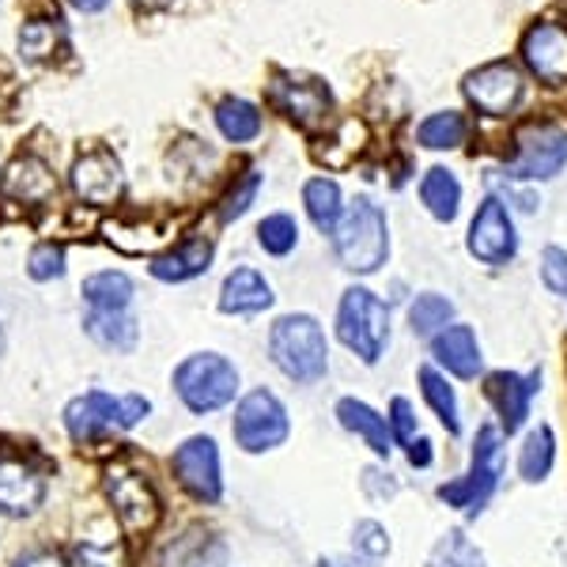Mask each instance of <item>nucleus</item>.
I'll return each instance as SVG.
<instances>
[{
    "label": "nucleus",
    "instance_id": "f257e3e1",
    "mask_svg": "<svg viewBox=\"0 0 567 567\" xmlns=\"http://www.w3.org/2000/svg\"><path fill=\"white\" fill-rule=\"evenodd\" d=\"M503 473H507V435L499 432V424H481L473 435L470 451V470L462 477L439 484L435 496L454 511H465L470 518H477L484 507L496 496Z\"/></svg>",
    "mask_w": 567,
    "mask_h": 567
},
{
    "label": "nucleus",
    "instance_id": "f03ea898",
    "mask_svg": "<svg viewBox=\"0 0 567 567\" xmlns=\"http://www.w3.org/2000/svg\"><path fill=\"white\" fill-rule=\"evenodd\" d=\"M269 360L296 386H315L329 374V341L315 315H284L269 329Z\"/></svg>",
    "mask_w": 567,
    "mask_h": 567
},
{
    "label": "nucleus",
    "instance_id": "7ed1b4c3",
    "mask_svg": "<svg viewBox=\"0 0 567 567\" xmlns=\"http://www.w3.org/2000/svg\"><path fill=\"white\" fill-rule=\"evenodd\" d=\"M333 254L344 272L371 277L390 258V224L386 213L371 197H355L344 205V216L333 231Z\"/></svg>",
    "mask_w": 567,
    "mask_h": 567
},
{
    "label": "nucleus",
    "instance_id": "20e7f679",
    "mask_svg": "<svg viewBox=\"0 0 567 567\" xmlns=\"http://www.w3.org/2000/svg\"><path fill=\"white\" fill-rule=\"evenodd\" d=\"M337 341L368 368H374L390 349V307L363 284L344 288L337 303Z\"/></svg>",
    "mask_w": 567,
    "mask_h": 567
},
{
    "label": "nucleus",
    "instance_id": "39448f33",
    "mask_svg": "<svg viewBox=\"0 0 567 567\" xmlns=\"http://www.w3.org/2000/svg\"><path fill=\"white\" fill-rule=\"evenodd\" d=\"M148 413H152V401L144 398V393L114 398V393H103V390H87L65 405V427L76 443H99V439L130 432V427L141 424Z\"/></svg>",
    "mask_w": 567,
    "mask_h": 567
},
{
    "label": "nucleus",
    "instance_id": "423d86ee",
    "mask_svg": "<svg viewBox=\"0 0 567 567\" xmlns=\"http://www.w3.org/2000/svg\"><path fill=\"white\" fill-rule=\"evenodd\" d=\"M175 393L194 416L227 409L239 398V368L219 352H197L175 368Z\"/></svg>",
    "mask_w": 567,
    "mask_h": 567
},
{
    "label": "nucleus",
    "instance_id": "0eeeda50",
    "mask_svg": "<svg viewBox=\"0 0 567 567\" xmlns=\"http://www.w3.org/2000/svg\"><path fill=\"white\" fill-rule=\"evenodd\" d=\"M231 435L246 454L277 451V446L288 443V435H291L288 409H284V401L277 393L265 390V386L243 393L239 405H235V416H231Z\"/></svg>",
    "mask_w": 567,
    "mask_h": 567
},
{
    "label": "nucleus",
    "instance_id": "6e6552de",
    "mask_svg": "<svg viewBox=\"0 0 567 567\" xmlns=\"http://www.w3.org/2000/svg\"><path fill=\"white\" fill-rule=\"evenodd\" d=\"M567 167V130L556 122H526L503 175L515 182H548Z\"/></svg>",
    "mask_w": 567,
    "mask_h": 567
},
{
    "label": "nucleus",
    "instance_id": "1a4fd4ad",
    "mask_svg": "<svg viewBox=\"0 0 567 567\" xmlns=\"http://www.w3.org/2000/svg\"><path fill=\"white\" fill-rule=\"evenodd\" d=\"M462 95L484 117H511L526 99V80L511 61H488V65L465 72Z\"/></svg>",
    "mask_w": 567,
    "mask_h": 567
},
{
    "label": "nucleus",
    "instance_id": "9d476101",
    "mask_svg": "<svg viewBox=\"0 0 567 567\" xmlns=\"http://www.w3.org/2000/svg\"><path fill=\"white\" fill-rule=\"evenodd\" d=\"M465 250L470 258H477L481 265H507L518 254V231H515V216H511L507 200L499 197H484L477 205V216L470 219V235H465Z\"/></svg>",
    "mask_w": 567,
    "mask_h": 567
},
{
    "label": "nucleus",
    "instance_id": "9b49d317",
    "mask_svg": "<svg viewBox=\"0 0 567 567\" xmlns=\"http://www.w3.org/2000/svg\"><path fill=\"white\" fill-rule=\"evenodd\" d=\"M265 99H269V106L277 114L288 117L291 125H303V130L326 122V114L333 110V91H329V84H322L318 76H291V72H277L269 80Z\"/></svg>",
    "mask_w": 567,
    "mask_h": 567
},
{
    "label": "nucleus",
    "instance_id": "f8f14e48",
    "mask_svg": "<svg viewBox=\"0 0 567 567\" xmlns=\"http://www.w3.org/2000/svg\"><path fill=\"white\" fill-rule=\"evenodd\" d=\"M171 470L197 503L224 499V465H219V446L213 435L186 439L175 451V458H171Z\"/></svg>",
    "mask_w": 567,
    "mask_h": 567
},
{
    "label": "nucleus",
    "instance_id": "ddd939ff",
    "mask_svg": "<svg viewBox=\"0 0 567 567\" xmlns=\"http://www.w3.org/2000/svg\"><path fill=\"white\" fill-rule=\"evenodd\" d=\"M103 488L125 529H152L159 523V496H155L152 481L144 473L130 470V465H110Z\"/></svg>",
    "mask_w": 567,
    "mask_h": 567
},
{
    "label": "nucleus",
    "instance_id": "4468645a",
    "mask_svg": "<svg viewBox=\"0 0 567 567\" xmlns=\"http://www.w3.org/2000/svg\"><path fill=\"white\" fill-rule=\"evenodd\" d=\"M542 390V368L534 371H492L484 374V398L496 409L499 416V432L503 435H518L529 420V401Z\"/></svg>",
    "mask_w": 567,
    "mask_h": 567
},
{
    "label": "nucleus",
    "instance_id": "2eb2a0df",
    "mask_svg": "<svg viewBox=\"0 0 567 567\" xmlns=\"http://www.w3.org/2000/svg\"><path fill=\"white\" fill-rule=\"evenodd\" d=\"M523 65L529 69V76H537V84L545 87H560L567 84V27L542 20L529 23L523 34Z\"/></svg>",
    "mask_w": 567,
    "mask_h": 567
},
{
    "label": "nucleus",
    "instance_id": "dca6fc26",
    "mask_svg": "<svg viewBox=\"0 0 567 567\" xmlns=\"http://www.w3.org/2000/svg\"><path fill=\"white\" fill-rule=\"evenodd\" d=\"M45 499V470L23 454H0V515L27 518Z\"/></svg>",
    "mask_w": 567,
    "mask_h": 567
},
{
    "label": "nucleus",
    "instance_id": "f3484780",
    "mask_svg": "<svg viewBox=\"0 0 567 567\" xmlns=\"http://www.w3.org/2000/svg\"><path fill=\"white\" fill-rule=\"evenodd\" d=\"M72 189H76L80 200H87V205H95V208L117 205L125 194V175H122L117 155L106 148L80 155V159L72 163Z\"/></svg>",
    "mask_w": 567,
    "mask_h": 567
},
{
    "label": "nucleus",
    "instance_id": "a211bd4d",
    "mask_svg": "<svg viewBox=\"0 0 567 567\" xmlns=\"http://www.w3.org/2000/svg\"><path fill=\"white\" fill-rule=\"evenodd\" d=\"M432 363L451 379L473 382L484 371V355H481V341L473 333V326L465 322H451L443 333H435L432 341Z\"/></svg>",
    "mask_w": 567,
    "mask_h": 567
},
{
    "label": "nucleus",
    "instance_id": "6ab92c4d",
    "mask_svg": "<svg viewBox=\"0 0 567 567\" xmlns=\"http://www.w3.org/2000/svg\"><path fill=\"white\" fill-rule=\"evenodd\" d=\"M337 424L344 427V432H352L355 439H363V446L374 454V458L390 462L393 454V435H390V424H386V413H379V409H371L368 401L360 398H341L333 409Z\"/></svg>",
    "mask_w": 567,
    "mask_h": 567
},
{
    "label": "nucleus",
    "instance_id": "aec40b11",
    "mask_svg": "<svg viewBox=\"0 0 567 567\" xmlns=\"http://www.w3.org/2000/svg\"><path fill=\"white\" fill-rule=\"evenodd\" d=\"M213 254H216L213 239H205V235H189V239H182L178 246H171L167 254L152 258L148 269H152V277H155V280L186 284V280L205 277L208 265H213Z\"/></svg>",
    "mask_w": 567,
    "mask_h": 567
},
{
    "label": "nucleus",
    "instance_id": "412c9836",
    "mask_svg": "<svg viewBox=\"0 0 567 567\" xmlns=\"http://www.w3.org/2000/svg\"><path fill=\"white\" fill-rule=\"evenodd\" d=\"M272 284L261 277L258 269H250V265H239V269L227 272L224 288H219V310L224 315H261V310L272 307Z\"/></svg>",
    "mask_w": 567,
    "mask_h": 567
},
{
    "label": "nucleus",
    "instance_id": "4be33fe9",
    "mask_svg": "<svg viewBox=\"0 0 567 567\" xmlns=\"http://www.w3.org/2000/svg\"><path fill=\"white\" fill-rule=\"evenodd\" d=\"M0 194L8 200H20V205H45V200L58 197V178L42 159L23 155L0 175Z\"/></svg>",
    "mask_w": 567,
    "mask_h": 567
},
{
    "label": "nucleus",
    "instance_id": "5701e85b",
    "mask_svg": "<svg viewBox=\"0 0 567 567\" xmlns=\"http://www.w3.org/2000/svg\"><path fill=\"white\" fill-rule=\"evenodd\" d=\"M159 567H227V545L205 526H189L159 553Z\"/></svg>",
    "mask_w": 567,
    "mask_h": 567
},
{
    "label": "nucleus",
    "instance_id": "b1692460",
    "mask_svg": "<svg viewBox=\"0 0 567 567\" xmlns=\"http://www.w3.org/2000/svg\"><path fill=\"white\" fill-rule=\"evenodd\" d=\"M416 382H420V398H424L432 416L443 424V432L462 435V405H458V390L451 386V374H443L435 363H420Z\"/></svg>",
    "mask_w": 567,
    "mask_h": 567
},
{
    "label": "nucleus",
    "instance_id": "393cba45",
    "mask_svg": "<svg viewBox=\"0 0 567 567\" xmlns=\"http://www.w3.org/2000/svg\"><path fill=\"white\" fill-rule=\"evenodd\" d=\"M84 333L106 352H133L141 341V326L130 310H91L84 318Z\"/></svg>",
    "mask_w": 567,
    "mask_h": 567
},
{
    "label": "nucleus",
    "instance_id": "a878e982",
    "mask_svg": "<svg viewBox=\"0 0 567 567\" xmlns=\"http://www.w3.org/2000/svg\"><path fill=\"white\" fill-rule=\"evenodd\" d=\"M420 200L432 213V219L439 224H454L462 213V182L454 171L446 167H432L424 178H420Z\"/></svg>",
    "mask_w": 567,
    "mask_h": 567
},
{
    "label": "nucleus",
    "instance_id": "bb28decb",
    "mask_svg": "<svg viewBox=\"0 0 567 567\" xmlns=\"http://www.w3.org/2000/svg\"><path fill=\"white\" fill-rule=\"evenodd\" d=\"M556 465V432L548 424L529 427L523 446H518V477L526 484H542L548 481Z\"/></svg>",
    "mask_w": 567,
    "mask_h": 567
},
{
    "label": "nucleus",
    "instance_id": "cd10ccee",
    "mask_svg": "<svg viewBox=\"0 0 567 567\" xmlns=\"http://www.w3.org/2000/svg\"><path fill=\"white\" fill-rule=\"evenodd\" d=\"M465 133H470V122H465L462 110H435L416 125V144L427 152H451L462 148Z\"/></svg>",
    "mask_w": 567,
    "mask_h": 567
},
{
    "label": "nucleus",
    "instance_id": "c85d7f7f",
    "mask_svg": "<svg viewBox=\"0 0 567 567\" xmlns=\"http://www.w3.org/2000/svg\"><path fill=\"white\" fill-rule=\"evenodd\" d=\"M303 205H307L310 224H315L318 231L322 235L337 231V224H341V216H344V197L333 178H310L303 186Z\"/></svg>",
    "mask_w": 567,
    "mask_h": 567
},
{
    "label": "nucleus",
    "instance_id": "c756f323",
    "mask_svg": "<svg viewBox=\"0 0 567 567\" xmlns=\"http://www.w3.org/2000/svg\"><path fill=\"white\" fill-rule=\"evenodd\" d=\"M133 291L136 288L125 272L103 269V272H91V277L84 280V288H80V296H84V303L91 310H130Z\"/></svg>",
    "mask_w": 567,
    "mask_h": 567
},
{
    "label": "nucleus",
    "instance_id": "7c9ffc66",
    "mask_svg": "<svg viewBox=\"0 0 567 567\" xmlns=\"http://www.w3.org/2000/svg\"><path fill=\"white\" fill-rule=\"evenodd\" d=\"M216 130L231 144H250L261 136V110L250 99H224L216 106Z\"/></svg>",
    "mask_w": 567,
    "mask_h": 567
},
{
    "label": "nucleus",
    "instance_id": "2f4dec72",
    "mask_svg": "<svg viewBox=\"0 0 567 567\" xmlns=\"http://www.w3.org/2000/svg\"><path fill=\"white\" fill-rule=\"evenodd\" d=\"M451 322H454V303L446 296H439V291H420L413 307H409V329H413V337H420V341H432Z\"/></svg>",
    "mask_w": 567,
    "mask_h": 567
},
{
    "label": "nucleus",
    "instance_id": "473e14b6",
    "mask_svg": "<svg viewBox=\"0 0 567 567\" xmlns=\"http://www.w3.org/2000/svg\"><path fill=\"white\" fill-rule=\"evenodd\" d=\"M427 567H484V553L465 537V529H446L427 553Z\"/></svg>",
    "mask_w": 567,
    "mask_h": 567
},
{
    "label": "nucleus",
    "instance_id": "72a5a7b5",
    "mask_svg": "<svg viewBox=\"0 0 567 567\" xmlns=\"http://www.w3.org/2000/svg\"><path fill=\"white\" fill-rule=\"evenodd\" d=\"M65 45V27L61 20H31L20 31V53L27 61H45Z\"/></svg>",
    "mask_w": 567,
    "mask_h": 567
},
{
    "label": "nucleus",
    "instance_id": "f704fd0d",
    "mask_svg": "<svg viewBox=\"0 0 567 567\" xmlns=\"http://www.w3.org/2000/svg\"><path fill=\"white\" fill-rule=\"evenodd\" d=\"M258 243H261L265 254H272V258H288V254L299 246V224H296V216H288V213L265 216L261 224H258Z\"/></svg>",
    "mask_w": 567,
    "mask_h": 567
},
{
    "label": "nucleus",
    "instance_id": "c9c22d12",
    "mask_svg": "<svg viewBox=\"0 0 567 567\" xmlns=\"http://www.w3.org/2000/svg\"><path fill=\"white\" fill-rule=\"evenodd\" d=\"M390 529L382 523H374V518H360V523L352 526V553L360 556L363 564H382L390 556Z\"/></svg>",
    "mask_w": 567,
    "mask_h": 567
},
{
    "label": "nucleus",
    "instance_id": "e433bc0d",
    "mask_svg": "<svg viewBox=\"0 0 567 567\" xmlns=\"http://www.w3.org/2000/svg\"><path fill=\"white\" fill-rule=\"evenodd\" d=\"M258 194H261V171H243V175L235 178V186L227 189V197L219 200V224H231V219L250 213Z\"/></svg>",
    "mask_w": 567,
    "mask_h": 567
},
{
    "label": "nucleus",
    "instance_id": "4c0bfd02",
    "mask_svg": "<svg viewBox=\"0 0 567 567\" xmlns=\"http://www.w3.org/2000/svg\"><path fill=\"white\" fill-rule=\"evenodd\" d=\"M27 277L31 280H58L65 277V250L58 243H39L27 258Z\"/></svg>",
    "mask_w": 567,
    "mask_h": 567
},
{
    "label": "nucleus",
    "instance_id": "58836bf2",
    "mask_svg": "<svg viewBox=\"0 0 567 567\" xmlns=\"http://www.w3.org/2000/svg\"><path fill=\"white\" fill-rule=\"evenodd\" d=\"M386 424H390V435L398 446H409L413 439L420 435V420H416V409L409 398H393L386 405Z\"/></svg>",
    "mask_w": 567,
    "mask_h": 567
},
{
    "label": "nucleus",
    "instance_id": "ea45409f",
    "mask_svg": "<svg viewBox=\"0 0 567 567\" xmlns=\"http://www.w3.org/2000/svg\"><path fill=\"white\" fill-rule=\"evenodd\" d=\"M72 567H125V548L80 542V545H72Z\"/></svg>",
    "mask_w": 567,
    "mask_h": 567
},
{
    "label": "nucleus",
    "instance_id": "a19ab883",
    "mask_svg": "<svg viewBox=\"0 0 567 567\" xmlns=\"http://www.w3.org/2000/svg\"><path fill=\"white\" fill-rule=\"evenodd\" d=\"M542 284L553 296H567V250L564 246H545L542 250Z\"/></svg>",
    "mask_w": 567,
    "mask_h": 567
},
{
    "label": "nucleus",
    "instance_id": "79ce46f5",
    "mask_svg": "<svg viewBox=\"0 0 567 567\" xmlns=\"http://www.w3.org/2000/svg\"><path fill=\"white\" fill-rule=\"evenodd\" d=\"M363 492H368L371 499H390L398 496V477H393L390 470H379V465H371V470H363Z\"/></svg>",
    "mask_w": 567,
    "mask_h": 567
},
{
    "label": "nucleus",
    "instance_id": "37998d69",
    "mask_svg": "<svg viewBox=\"0 0 567 567\" xmlns=\"http://www.w3.org/2000/svg\"><path fill=\"white\" fill-rule=\"evenodd\" d=\"M405 454H409V465H413V470H427V465L435 462V446H432V439H424V435H416L413 443L405 446Z\"/></svg>",
    "mask_w": 567,
    "mask_h": 567
},
{
    "label": "nucleus",
    "instance_id": "c03bdc74",
    "mask_svg": "<svg viewBox=\"0 0 567 567\" xmlns=\"http://www.w3.org/2000/svg\"><path fill=\"white\" fill-rule=\"evenodd\" d=\"M16 567H69V564L61 560L58 553H31V556H23Z\"/></svg>",
    "mask_w": 567,
    "mask_h": 567
},
{
    "label": "nucleus",
    "instance_id": "a18cd8bd",
    "mask_svg": "<svg viewBox=\"0 0 567 567\" xmlns=\"http://www.w3.org/2000/svg\"><path fill=\"white\" fill-rule=\"evenodd\" d=\"M318 567H363L360 556H322Z\"/></svg>",
    "mask_w": 567,
    "mask_h": 567
},
{
    "label": "nucleus",
    "instance_id": "49530a36",
    "mask_svg": "<svg viewBox=\"0 0 567 567\" xmlns=\"http://www.w3.org/2000/svg\"><path fill=\"white\" fill-rule=\"evenodd\" d=\"M136 8H144V12H163V8H171L175 0H133Z\"/></svg>",
    "mask_w": 567,
    "mask_h": 567
},
{
    "label": "nucleus",
    "instance_id": "de8ad7c7",
    "mask_svg": "<svg viewBox=\"0 0 567 567\" xmlns=\"http://www.w3.org/2000/svg\"><path fill=\"white\" fill-rule=\"evenodd\" d=\"M110 0H72V8H80V12H103Z\"/></svg>",
    "mask_w": 567,
    "mask_h": 567
},
{
    "label": "nucleus",
    "instance_id": "09e8293b",
    "mask_svg": "<svg viewBox=\"0 0 567 567\" xmlns=\"http://www.w3.org/2000/svg\"><path fill=\"white\" fill-rule=\"evenodd\" d=\"M0 352H4V333H0Z\"/></svg>",
    "mask_w": 567,
    "mask_h": 567
}]
</instances>
